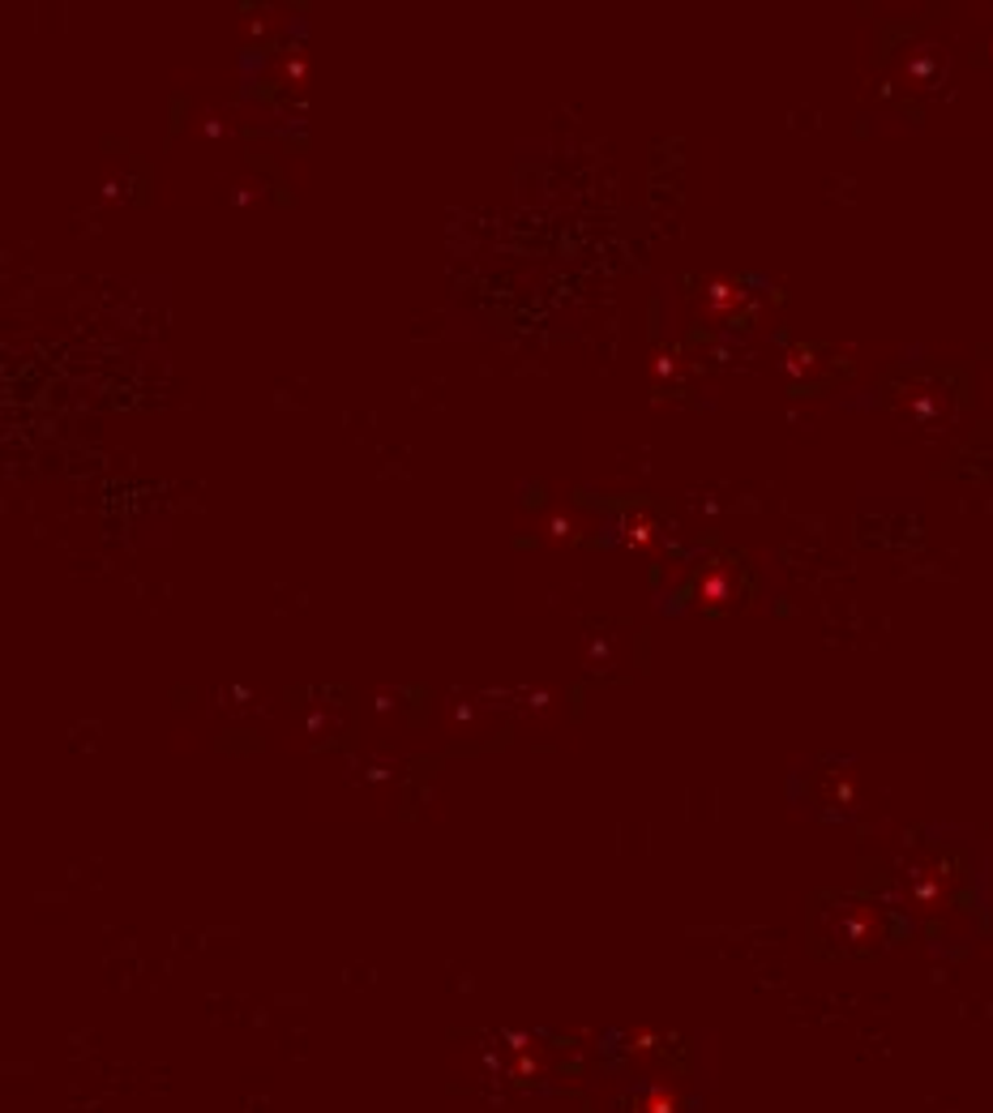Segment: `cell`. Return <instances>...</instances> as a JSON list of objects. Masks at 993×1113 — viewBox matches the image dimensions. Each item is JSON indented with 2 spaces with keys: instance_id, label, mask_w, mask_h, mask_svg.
<instances>
[]
</instances>
